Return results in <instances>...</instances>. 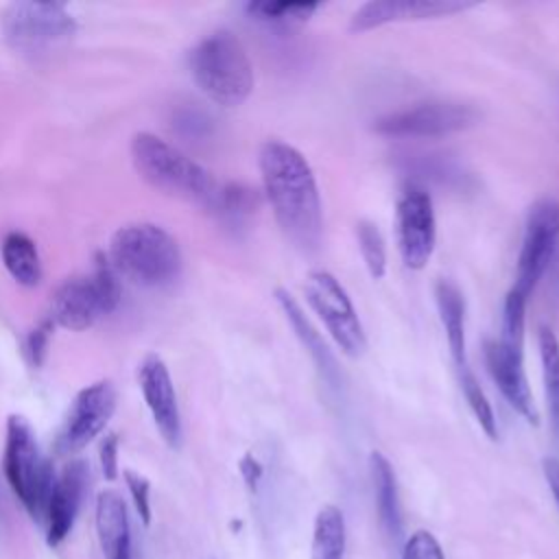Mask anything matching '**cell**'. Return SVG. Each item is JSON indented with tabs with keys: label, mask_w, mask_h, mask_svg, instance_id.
<instances>
[{
	"label": "cell",
	"mask_w": 559,
	"mask_h": 559,
	"mask_svg": "<svg viewBox=\"0 0 559 559\" xmlns=\"http://www.w3.org/2000/svg\"><path fill=\"white\" fill-rule=\"evenodd\" d=\"M264 197L290 245L312 253L323 236V210L317 177L301 151L282 140H266L258 153Z\"/></svg>",
	"instance_id": "6da1fadb"
},
{
	"label": "cell",
	"mask_w": 559,
	"mask_h": 559,
	"mask_svg": "<svg viewBox=\"0 0 559 559\" xmlns=\"http://www.w3.org/2000/svg\"><path fill=\"white\" fill-rule=\"evenodd\" d=\"M131 162L138 175L153 188L212 210L221 183L170 142L155 133L140 131L131 140Z\"/></svg>",
	"instance_id": "7a4b0ae2"
},
{
	"label": "cell",
	"mask_w": 559,
	"mask_h": 559,
	"mask_svg": "<svg viewBox=\"0 0 559 559\" xmlns=\"http://www.w3.org/2000/svg\"><path fill=\"white\" fill-rule=\"evenodd\" d=\"M107 260L118 277L144 288L166 286L181 271V251L177 240L153 223L120 227L111 236Z\"/></svg>",
	"instance_id": "3957f363"
},
{
	"label": "cell",
	"mask_w": 559,
	"mask_h": 559,
	"mask_svg": "<svg viewBox=\"0 0 559 559\" xmlns=\"http://www.w3.org/2000/svg\"><path fill=\"white\" fill-rule=\"evenodd\" d=\"M190 72L201 92L223 107L242 105L253 92V66L231 31H214L190 50Z\"/></svg>",
	"instance_id": "277c9868"
},
{
	"label": "cell",
	"mask_w": 559,
	"mask_h": 559,
	"mask_svg": "<svg viewBox=\"0 0 559 559\" xmlns=\"http://www.w3.org/2000/svg\"><path fill=\"white\" fill-rule=\"evenodd\" d=\"M2 472L28 515L44 522L57 476L50 461L41 456L35 432L22 415L7 419Z\"/></svg>",
	"instance_id": "5b68a950"
},
{
	"label": "cell",
	"mask_w": 559,
	"mask_h": 559,
	"mask_svg": "<svg viewBox=\"0 0 559 559\" xmlns=\"http://www.w3.org/2000/svg\"><path fill=\"white\" fill-rule=\"evenodd\" d=\"M120 301V277L105 255L96 258L92 275L66 280L50 304V321L68 330H85Z\"/></svg>",
	"instance_id": "8992f818"
},
{
	"label": "cell",
	"mask_w": 559,
	"mask_h": 559,
	"mask_svg": "<svg viewBox=\"0 0 559 559\" xmlns=\"http://www.w3.org/2000/svg\"><path fill=\"white\" fill-rule=\"evenodd\" d=\"M9 46L28 57L50 55L76 33V20L61 2H13L2 15Z\"/></svg>",
	"instance_id": "52a82bcc"
},
{
	"label": "cell",
	"mask_w": 559,
	"mask_h": 559,
	"mask_svg": "<svg viewBox=\"0 0 559 559\" xmlns=\"http://www.w3.org/2000/svg\"><path fill=\"white\" fill-rule=\"evenodd\" d=\"M480 111L461 100H426L413 107L389 111L373 122L384 138H445L474 127Z\"/></svg>",
	"instance_id": "ba28073f"
},
{
	"label": "cell",
	"mask_w": 559,
	"mask_h": 559,
	"mask_svg": "<svg viewBox=\"0 0 559 559\" xmlns=\"http://www.w3.org/2000/svg\"><path fill=\"white\" fill-rule=\"evenodd\" d=\"M304 293L310 308L319 314L325 330L334 338L336 347L349 358L362 356L367 349V336L343 284L330 271L317 269L308 273Z\"/></svg>",
	"instance_id": "9c48e42d"
},
{
	"label": "cell",
	"mask_w": 559,
	"mask_h": 559,
	"mask_svg": "<svg viewBox=\"0 0 559 559\" xmlns=\"http://www.w3.org/2000/svg\"><path fill=\"white\" fill-rule=\"evenodd\" d=\"M557 249H559V201L539 199L531 205L526 216L522 247L518 255L515 282L511 288L528 299L537 282L555 262Z\"/></svg>",
	"instance_id": "30bf717a"
},
{
	"label": "cell",
	"mask_w": 559,
	"mask_h": 559,
	"mask_svg": "<svg viewBox=\"0 0 559 559\" xmlns=\"http://www.w3.org/2000/svg\"><path fill=\"white\" fill-rule=\"evenodd\" d=\"M395 238L406 269L421 271L430 262L437 245V218L430 192L417 181H408L397 197Z\"/></svg>",
	"instance_id": "8fae6325"
},
{
	"label": "cell",
	"mask_w": 559,
	"mask_h": 559,
	"mask_svg": "<svg viewBox=\"0 0 559 559\" xmlns=\"http://www.w3.org/2000/svg\"><path fill=\"white\" fill-rule=\"evenodd\" d=\"M116 411V389L109 380H98L76 393L57 437V452L72 454L98 437Z\"/></svg>",
	"instance_id": "7c38bea8"
},
{
	"label": "cell",
	"mask_w": 559,
	"mask_h": 559,
	"mask_svg": "<svg viewBox=\"0 0 559 559\" xmlns=\"http://www.w3.org/2000/svg\"><path fill=\"white\" fill-rule=\"evenodd\" d=\"M476 7L467 0H371L358 7L349 20L352 33H365L391 22L432 20L463 13Z\"/></svg>",
	"instance_id": "4fadbf2b"
},
{
	"label": "cell",
	"mask_w": 559,
	"mask_h": 559,
	"mask_svg": "<svg viewBox=\"0 0 559 559\" xmlns=\"http://www.w3.org/2000/svg\"><path fill=\"white\" fill-rule=\"evenodd\" d=\"M138 382L159 435L170 448H177L181 441V415L166 362L155 354L146 356L138 369Z\"/></svg>",
	"instance_id": "5bb4252c"
},
{
	"label": "cell",
	"mask_w": 559,
	"mask_h": 559,
	"mask_svg": "<svg viewBox=\"0 0 559 559\" xmlns=\"http://www.w3.org/2000/svg\"><path fill=\"white\" fill-rule=\"evenodd\" d=\"M485 362L491 380L498 384L509 406L531 426L539 424V413L524 373V354L511 352L498 338L485 343Z\"/></svg>",
	"instance_id": "9a60e30c"
},
{
	"label": "cell",
	"mask_w": 559,
	"mask_h": 559,
	"mask_svg": "<svg viewBox=\"0 0 559 559\" xmlns=\"http://www.w3.org/2000/svg\"><path fill=\"white\" fill-rule=\"evenodd\" d=\"M87 485V465L83 461H72L55 478L52 493L46 509V544L57 548L70 535L83 493Z\"/></svg>",
	"instance_id": "2e32d148"
},
{
	"label": "cell",
	"mask_w": 559,
	"mask_h": 559,
	"mask_svg": "<svg viewBox=\"0 0 559 559\" xmlns=\"http://www.w3.org/2000/svg\"><path fill=\"white\" fill-rule=\"evenodd\" d=\"M275 301L280 306V310L284 312L286 321L290 323L295 336L299 338V343L306 347V352L310 354L314 367L319 369L321 373V380L332 386V389H338L341 386V369L336 365V358L332 356V352L328 349L325 341L321 338V334L314 330V325L308 321V317L304 314L301 306L295 301V297L284 290V288H277L275 290Z\"/></svg>",
	"instance_id": "e0dca14e"
},
{
	"label": "cell",
	"mask_w": 559,
	"mask_h": 559,
	"mask_svg": "<svg viewBox=\"0 0 559 559\" xmlns=\"http://www.w3.org/2000/svg\"><path fill=\"white\" fill-rule=\"evenodd\" d=\"M96 535L105 559H131L127 504L114 489H103L96 498Z\"/></svg>",
	"instance_id": "ac0fdd59"
},
{
	"label": "cell",
	"mask_w": 559,
	"mask_h": 559,
	"mask_svg": "<svg viewBox=\"0 0 559 559\" xmlns=\"http://www.w3.org/2000/svg\"><path fill=\"white\" fill-rule=\"evenodd\" d=\"M369 474H371L380 526L389 539L400 542L404 537V518H402V507H400L395 469L382 452H371L369 454Z\"/></svg>",
	"instance_id": "d6986e66"
},
{
	"label": "cell",
	"mask_w": 559,
	"mask_h": 559,
	"mask_svg": "<svg viewBox=\"0 0 559 559\" xmlns=\"http://www.w3.org/2000/svg\"><path fill=\"white\" fill-rule=\"evenodd\" d=\"M435 299L439 319L445 332V341L450 347V356L454 360V369L463 371L469 367L467 345H465V299L459 286L450 280H439L435 286Z\"/></svg>",
	"instance_id": "ffe728a7"
},
{
	"label": "cell",
	"mask_w": 559,
	"mask_h": 559,
	"mask_svg": "<svg viewBox=\"0 0 559 559\" xmlns=\"http://www.w3.org/2000/svg\"><path fill=\"white\" fill-rule=\"evenodd\" d=\"M347 544L345 515L336 504H323L312 524L310 559H343Z\"/></svg>",
	"instance_id": "44dd1931"
},
{
	"label": "cell",
	"mask_w": 559,
	"mask_h": 559,
	"mask_svg": "<svg viewBox=\"0 0 559 559\" xmlns=\"http://www.w3.org/2000/svg\"><path fill=\"white\" fill-rule=\"evenodd\" d=\"M2 262L9 275L22 286L41 282V260L37 245L22 231H11L2 240Z\"/></svg>",
	"instance_id": "7402d4cb"
},
{
	"label": "cell",
	"mask_w": 559,
	"mask_h": 559,
	"mask_svg": "<svg viewBox=\"0 0 559 559\" xmlns=\"http://www.w3.org/2000/svg\"><path fill=\"white\" fill-rule=\"evenodd\" d=\"M539 360H542V378L544 393L550 413V424L555 435L559 437V338L550 328H539L537 334Z\"/></svg>",
	"instance_id": "603a6c76"
},
{
	"label": "cell",
	"mask_w": 559,
	"mask_h": 559,
	"mask_svg": "<svg viewBox=\"0 0 559 559\" xmlns=\"http://www.w3.org/2000/svg\"><path fill=\"white\" fill-rule=\"evenodd\" d=\"M319 2H275V0H260V2H249L245 9L251 17L282 26V28H293L299 24H306L314 11L319 9Z\"/></svg>",
	"instance_id": "cb8c5ba5"
},
{
	"label": "cell",
	"mask_w": 559,
	"mask_h": 559,
	"mask_svg": "<svg viewBox=\"0 0 559 559\" xmlns=\"http://www.w3.org/2000/svg\"><path fill=\"white\" fill-rule=\"evenodd\" d=\"M260 205V194L245 186V183H221L218 194L214 199V205L210 212H214L218 218L227 223H242L249 218Z\"/></svg>",
	"instance_id": "d4e9b609"
},
{
	"label": "cell",
	"mask_w": 559,
	"mask_h": 559,
	"mask_svg": "<svg viewBox=\"0 0 559 559\" xmlns=\"http://www.w3.org/2000/svg\"><path fill=\"white\" fill-rule=\"evenodd\" d=\"M456 378H459V386H461V393L472 411V415L476 417L478 426L483 428V432L496 441L498 439V424H496V415H493V408H491V402L487 400L476 373L472 371V367L463 369V371H456Z\"/></svg>",
	"instance_id": "484cf974"
},
{
	"label": "cell",
	"mask_w": 559,
	"mask_h": 559,
	"mask_svg": "<svg viewBox=\"0 0 559 559\" xmlns=\"http://www.w3.org/2000/svg\"><path fill=\"white\" fill-rule=\"evenodd\" d=\"M526 304L528 299L518 290H509L502 304L500 321V343L511 352L524 354V325H526Z\"/></svg>",
	"instance_id": "4316f807"
},
{
	"label": "cell",
	"mask_w": 559,
	"mask_h": 559,
	"mask_svg": "<svg viewBox=\"0 0 559 559\" xmlns=\"http://www.w3.org/2000/svg\"><path fill=\"white\" fill-rule=\"evenodd\" d=\"M356 238L360 258L373 280H382L386 273V245L382 238V231L371 221H358L356 225Z\"/></svg>",
	"instance_id": "83f0119b"
},
{
	"label": "cell",
	"mask_w": 559,
	"mask_h": 559,
	"mask_svg": "<svg viewBox=\"0 0 559 559\" xmlns=\"http://www.w3.org/2000/svg\"><path fill=\"white\" fill-rule=\"evenodd\" d=\"M173 129L190 140H201L212 133V118L197 105H181L173 111Z\"/></svg>",
	"instance_id": "f1b7e54d"
},
{
	"label": "cell",
	"mask_w": 559,
	"mask_h": 559,
	"mask_svg": "<svg viewBox=\"0 0 559 559\" xmlns=\"http://www.w3.org/2000/svg\"><path fill=\"white\" fill-rule=\"evenodd\" d=\"M400 559H445V555L437 537L430 531L419 528L406 537Z\"/></svg>",
	"instance_id": "f546056e"
},
{
	"label": "cell",
	"mask_w": 559,
	"mask_h": 559,
	"mask_svg": "<svg viewBox=\"0 0 559 559\" xmlns=\"http://www.w3.org/2000/svg\"><path fill=\"white\" fill-rule=\"evenodd\" d=\"M124 483H127V489L131 493V500H133V507L142 520L144 526L151 524V483L133 472V469H124Z\"/></svg>",
	"instance_id": "4dcf8cb0"
},
{
	"label": "cell",
	"mask_w": 559,
	"mask_h": 559,
	"mask_svg": "<svg viewBox=\"0 0 559 559\" xmlns=\"http://www.w3.org/2000/svg\"><path fill=\"white\" fill-rule=\"evenodd\" d=\"M419 175L424 177H430V179H437L441 183H450L454 179H463V173L452 164L448 162L445 157H437V155H421L417 162H415Z\"/></svg>",
	"instance_id": "1f68e13d"
},
{
	"label": "cell",
	"mask_w": 559,
	"mask_h": 559,
	"mask_svg": "<svg viewBox=\"0 0 559 559\" xmlns=\"http://www.w3.org/2000/svg\"><path fill=\"white\" fill-rule=\"evenodd\" d=\"M50 334H52V321L50 319L41 321L37 328H33L26 334L24 352H26L33 367H39L44 362L46 352H48V343H50Z\"/></svg>",
	"instance_id": "d6a6232c"
},
{
	"label": "cell",
	"mask_w": 559,
	"mask_h": 559,
	"mask_svg": "<svg viewBox=\"0 0 559 559\" xmlns=\"http://www.w3.org/2000/svg\"><path fill=\"white\" fill-rule=\"evenodd\" d=\"M98 459H100V469L107 480L118 478V435L109 432L103 437L100 448H98Z\"/></svg>",
	"instance_id": "836d02e7"
},
{
	"label": "cell",
	"mask_w": 559,
	"mask_h": 559,
	"mask_svg": "<svg viewBox=\"0 0 559 559\" xmlns=\"http://www.w3.org/2000/svg\"><path fill=\"white\" fill-rule=\"evenodd\" d=\"M542 472H544V478H546V483H548V489H550V493H552V498H555V504H557V509H559V459L546 456V459L542 461Z\"/></svg>",
	"instance_id": "e575fe53"
},
{
	"label": "cell",
	"mask_w": 559,
	"mask_h": 559,
	"mask_svg": "<svg viewBox=\"0 0 559 559\" xmlns=\"http://www.w3.org/2000/svg\"><path fill=\"white\" fill-rule=\"evenodd\" d=\"M240 474L245 478V483L249 485V489H255L260 478H262V465L251 456L247 454L242 461H240Z\"/></svg>",
	"instance_id": "d590c367"
},
{
	"label": "cell",
	"mask_w": 559,
	"mask_h": 559,
	"mask_svg": "<svg viewBox=\"0 0 559 559\" xmlns=\"http://www.w3.org/2000/svg\"><path fill=\"white\" fill-rule=\"evenodd\" d=\"M4 524V498H2V487H0V531Z\"/></svg>",
	"instance_id": "8d00e7d4"
}]
</instances>
